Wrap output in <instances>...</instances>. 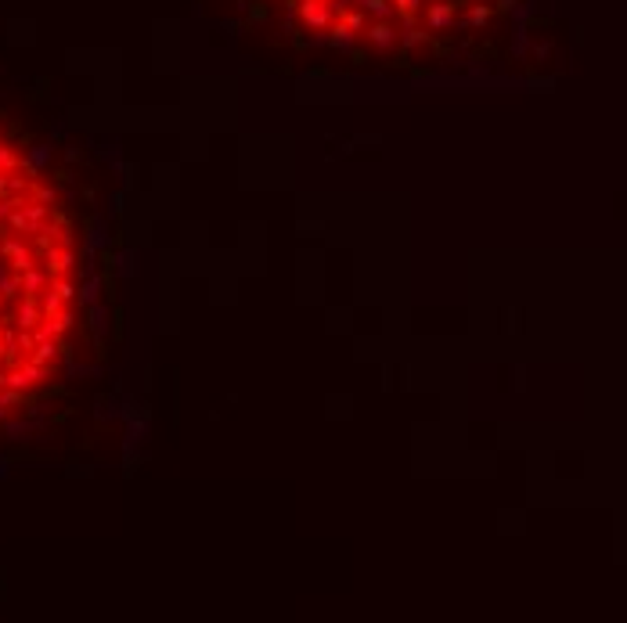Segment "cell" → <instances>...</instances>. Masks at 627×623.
Masks as SVG:
<instances>
[{
	"label": "cell",
	"instance_id": "obj_4",
	"mask_svg": "<svg viewBox=\"0 0 627 623\" xmlns=\"http://www.w3.org/2000/svg\"><path fill=\"white\" fill-rule=\"evenodd\" d=\"M361 8H364L368 15H375V22H389V18H393L389 0H361Z\"/></svg>",
	"mask_w": 627,
	"mask_h": 623
},
{
	"label": "cell",
	"instance_id": "obj_1",
	"mask_svg": "<svg viewBox=\"0 0 627 623\" xmlns=\"http://www.w3.org/2000/svg\"><path fill=\"white\" fill-rule=\"evenodd\" d=\"M364 43L372 47V50H379V54H386V50H393L396 43H401V33H396L389 22H372V26H364Z\"/></svg>",
	"mask_w": 627,
	"mask_h": 623
},
{
	"label": "cell",
	"instance_id": "obj_3",
	"mask_svg": "<svg viewBox=\"0 0 627 623\" xmlns=\"http://www.w3.org/2000/svg\"><path fill=\"white\" fill-rule=\"evenodd\" d=\"M328 33H332V36H328V43H332V47H339V50H350V47L357 43V33H354L347 22H339V26H335V29H328Z\"/></svg>",
	"mask_w": 627,
	"mask_h": 623
},
{
	"label": "cell",
	"instance_id": "obj_6",
	"mask_svg": "<svg viewBox=\"0 0 627 623\" xmlns=\"http://www.w3.org/2000/svg\"><path fill=\"white\" fill-rule=\"evenodd\" d=\"M490 18V4H476V8H469V15H465V26H483Z\"/></svg>",
	"mask_w": 627,
	"mask_h": 623
},
{
	"label": "cell",
	"instance_id": "obj_2",
	"mask_svg": "<svg viewBox=\"0 0 627 623\" xmlns=\"http://www.w3.org/2000/svg\"><path fill=\"white\" fill-rule=\"evenodd\" d=\"M454 11H458V4H454V0H433V4L422 8V18H426V26H429L433 33H440V29H447V26L454 22Z\"/></svg>",
	"mask_w": 627,
	"mask_h": 623
},
{
	"label": "cell",
	"instance_id": "obj_5",
	"mask_svg": "<svg viewBox=\"0 0 627 623\" xmlns=\"http://www.w3.org/2000/svg\"><path fill=\"white\" fill-rule=\"evenodd\" d=\"M426 40H429V33H422V29H408V33H401L404 50H415V47H422Z\"/></svg>",
	"mask_w": 627,
	"mask_h": 623
}]
</instances>
